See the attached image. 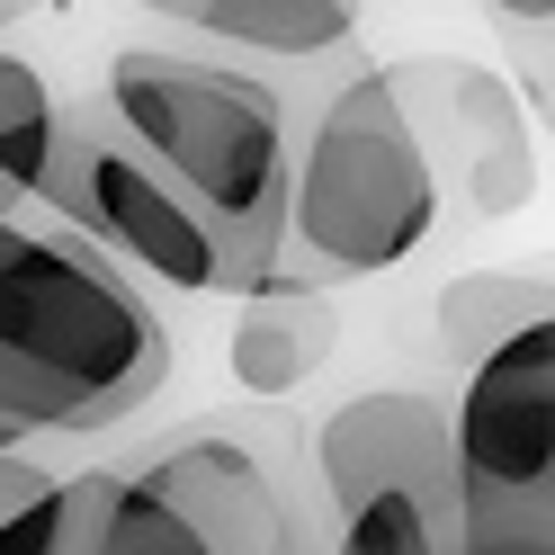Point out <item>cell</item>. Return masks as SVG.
I'll list each match as a JSON object with an SVG mask.
<instances>
[{"label": "cell", "instance_id": "cell-1", "mask_svg": "<svg viewBox=\"0 0 555 555\" xmlns=\"http://www.w3.org/2000/svg\"><path fill=\"white\" fill-rule=\"evenodd\" d=\"M99 117L216 233L233 296H260L287 269L296 134H287V99L269 81L197 63V54H170V46H126L108 63V108Z\"/></svg>", "mask_w": 555, "mask_h": 555}, {"label": "cell", "instance_id": "cell-2", "mask_svg": "<svg viewBox=\"0 0 555 555\" xmlns=\"http://www.w3.org/2000/svg\"><path fill=\"white\" fill-rule=\"evenodd\" d=\"M170 376V332L134 278L81 233H18L0 251V430L90 439L134 422Z\"/></svg>", "mask_w": 555, "mask_h": 555}, {"label": "cell", "instance_id": "cell-3", "mask_svg": "<svg viewBox=\"0 0 555 555\" xmlns=\"http://www.w3.org/2000/svg\"><path fill=\"white\" fill-rule=\"evenodd\" d=\"M81 555H332L305 439L278 412H242L90 475Z\"/></svg>", "mask_w": 555, "mask_h": 555}, {"label": "cell", "instance_id": "cell-4", "mask_svg": "<svg viewBox=\"0 0 555 555\" xmlns=\"http://www.w3.org/2000/svg\"><path fill=\"white\" fill-rule=\"evenodd\" d=\"M439 224V170L412 134V108L395 99V73H350L296 153V206H287V269L305 287L386 278L430 242Z\"/></svg>", "mask_w": 555, "mask_h": 555}, {"label": "cell", "instance_id": "cell-5", "mask_svg": "<svg viewBox=\"0 0 555 555\" xmlns=\"http://www.w3.org/2000/svg\"><path fill=\"white\" fill-rule=\"evenodd\" d=\"M332 555H466L457 403L422 386H359L314 430Z\"/></svg>", "mask_w": 555, "mask_h": 555}, {"label": "cell", "instance_id": "cell-6", "mask_svg": "<svg viewBox=\"0 0 555 555\" xmlns=\"http://www.w3.org/2000/svg\"><path fill=\"white\" fill-rule=\"evenodd\" d=\"M457 483L466 555H555V314L466 376Z\"/></svg>", "mask_w": 555, "mask_h": 555}, {"label": "cell", "instance_id": "cell-7", "mask_svg": "<svg viewBox=\"0 0 555 555\" xmlns=\"http://www.w3.org/2000/svg\"><path fill=\"white\" fill-rule=\"evenodd\" d=\"M54 216H63V233L99 242L117 269L153 278V287H180V296H233L216 233H206L189 206L170 197V180L126 144L108 117H81L73 134H63Z\"/></svg>", "mask_w": 555, "mask_h": 555}, {"label": "cell", "instance_id": "cell-8", "mask_svg": "<svg viewBox=\"0 0 555 555\" xmlns=\"http://www.w3.org/2000/svg\"><path fill=\"white\" fill-rule=\"evenodd\" d=\"M395 73V99L412 108V134L439 180H466V206L475 216H511L529 206L538 170H529V117L519 99L475 73V63H439V54H412V63H386Z\"/></svg>", "mask_w": 555, "mask_h": 555}, {"label": "cell", "instance_id": "cell-9", "mask_svg": "<svg viewBox=\"0 0 555 555\" xmlns=\"http://www.w3.org/2000/svg\"><path fill=\"white\" fill-rule=\"evenodd\" d=\"M332 350H340V305L323 287H305V278H269L260 296H242L224 367L251 403H287Z\"/></svg>", "mask_w": 555, "mask_h": 555}, {"label": "cell", "instance_id": "cell-10", "mask_svg": "<svg viewBox=\"0 0 555 555\" xmlns=\"http://www.w3.org/2000/svg\"><path fill=\"white\" fill-rule=\"evenodd\" d=\"M170 18L216 46H242V54H278V63H314L359 37L350 0H180Z\"/></svg>", "mask_w": 555, "mask_h": 555}, {"label": "cell", "instance_id": "cell-11", "mask_svg": "<svg viewBox=\"0 0 555 555\" xmlns=\"http://www.w3.org/2000/svg\"><path fill=\"white\" fill-rule=\"evenodd\" d=\"M63 134H73V117H63L54 81H46L27 54L0 46V197H37V206H54Z\"/></svg>", "mask_w": 555, "mask_h": 555}, {"label": "cell", "instance_id": "cell-12", "mask_svg": "<svg viewBox=\"0 0 555 555\" xmlns=\"http://www.w3.org/2000/svg\"><path fill=\"white\" fill-rule=\"evenodd\" d=\"M555 314V278H511V269H475L457 278V287L439 296V340H448V359H457L466 376L502 350V340H519L529 323Z\"/></svg>", "mask_w": 555, "mask_h": 555}, {"label": "cell", "instance_id": "cell-13", "mask_svg": "<svg viewBox=\"0 0 555 555\" xmlns=\"http://www.w3.org/2000/svg\"><path fill=\"white\" fill-rule=\"evenodd\" d=\"M46 483H54V466H37L27 448H18V457H0V529H10V519H18L27 502H37Z\"/></svg>", "mask_w": 555, "mask_h": 555}, {"label": "cell", "instance_id": "cell-14", "mask_svg": "<svg viewBox=\"0 0 555 555\" xmlns=\"http://www.w3.org/2000/svg\"><path fill=\"white\" fill-rule=\"evenodd\" d=\"M18 233H27V224L10 216V197H0V251H10V242H18Z\"/></svg>", "mask_w": 555, "mask_h": 555}, {"label": "cell", "instance_id": "cell-15", "mask_svg": "<svg viewBox=\"0 0 555 555\" xmlns=\"http://www.w3.org/2000/svg\"><path fill=\"white\" fill-rule=\"evenodd\" d=\"M0 457H18V439H10V430H0Z\"/></svg>", "mask_w": 555, "mask_h": 555}]
</instances>
